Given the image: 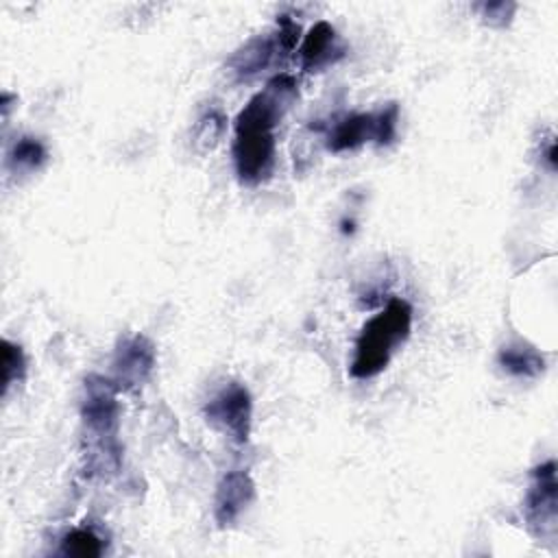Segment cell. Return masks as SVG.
Returning <instances> with one entry per match:
<instances>
[{
    "label": "cell",
    "instance_id": "obj_13",
    "mask_svg": "<svg viewBox=\"0 0 558 558\" xmlns=\"http://www.w3.org/2000/svg\"><path fill=\"white\" fill-rule=\"evenodd\" d=\"M44 161H46V148L37 137H20L9 153L11 168L20 172L37 170Z\"/></svg>",
    "mask_w": 558,
    "mask_h": 558
},
{
    "label": "cell",
    "instance_id": "obj_2",
    "mask_svg": "<svg viewBox=\"0 0 558 558\" xmlns=\"http://www.w3.org/2000/svg\"><path fill=\"white\" fill-rule=\"evenodd\" d=\"M412 329V307L403 299H390L388 305L366 320L355 342L351 375L368 379L381 373L397 344L405 342Z\"/></svg>",
    "mask_w": 558,
    "mask_h": 558
},
{
    "label": "cell",
    "instance_id": "obj_5",
    "mask_svg": "<svg viewBox=\"0 0 558 558\" xmlns=\"http://www.w3.org/2000/svg\"><path fill=\"white\" fill-rule=\"evenodd\" d=\"M527 530L541 541H554L558 519V482L556 462L547 460L532 471V484L523 501Z\"/></svg>",
    "mask_w": 558,
    "mask_h": 558
},
{
    "label": "cell",
    "instance_id": "obj_1",
    "mask_svg": "<svg viewBox=\"0 0 558 558\" xmlns=\"http://www.w3.org/2000/svg\"><path fill=\"white\" fill-rule=\"evenodd\" d=\"M299 89L290 74L270 78L235 118L233 161L242 183L266 181L275 166V126L296 102Z\"/></svg>",
    "mask_w": 558,
    "mask_h": 558
},
{
    "label": "cell",
    "instance_id": "obj_9",
    "mask_svg": "<svg viewBox=\"0 0 558 558\" xmlns=\"http://www.w3.org/2000/svg\"><path fill=\"white\" fill-rule=\"evenodd\" d=\"M344 54L342 46L338 44L336 31L329 22L320 20L316 22L307 35L303 37V44L299 48V59H301V68L307 72L320 70L323 65H329L333 61H338Z\"/></svg>",
    "mask_w": 558,
    "mask_h": 558
},
{
    "label": "cell",
    "instance_id": "obj_7",
    "mask_svg": "<svg viewBox=\"0 0 558 558\" xmlns=\"http://www.w3.org/2000/svg\"><path fill=\"white\" fill-rule=\"evenodd\" d=\"M155 368V347L153 342L142 336H124L120 338L113 360H111V381L118 386V390H131L142 386Z\"/></svg>",
    "mask_w": 558,
    "mask_h": 558
},
{
    "label": "cell",
    "instance_id": "obj_14",
    "mask_svg": "<svg viewBox=\"0 0 558 558\" xmlns=\"http://www.w3.org/2000/svg\"><path fill=\"white\" fill-rule=\"evenodd\" d=\"M59 551L74 558H96L102 554V541L92 530H72L63 536Z\"/></svg>",
    "mask_w": 558,
    "mask_h": 558
},
{
    "label": "cell",
    "instance_id": "obj_8",
    "mask_svg": "<svg viewBox=\"0 0 558 558\" xmlns=\"http://www.w3.org/2000/svg\"><path fill=\"white\" fill-rule=\"evenodd\" d=\"M255 499V484L246 471L222 475L214 497V519L220 527L233 525Z\"/></svg>",
    "mask_w": 558,
    "mask_h": 558
},
{
    "label": "cell",
    "instance_id": "obj_12",
    "mask_svg": "<svg viewBox=\"0 0 558 558\" xmlns=\"http://www.w3.org/2000/svg\"><path fill=\"white\" fill-rule=\"evenodd\" d=\"M227 129V118L222 116L220 109H209L205 111L194 129V146L198 153H207L214 150L218 146V142L222 140Z\"/></svg>",
    "mask_w": 558,
    "mask_h": 558
},
{
    "label": "cell",
    "instance_id": "obj_15",
    "mask_svg": "<svg viewBox=\"0 0 558 558\" xmlns=\"http://www.w3.org/2000/svg\"><path fill=\"white\" fill-rule=\"evenodd\" d=\"M26 373V360L20 344L2 340V395L9 392L13 381H22Z\"/></svg>",
    "mask_w": 558,
    "mask_h": 558
},
{
    "label": "cell",
    "instance_id": "obj_6",
    "mask_svg": "<svg viewBox=\"0 0 558 558\" xmlns=\"http://www.w3.org/2000/svg\"><path fill=\"white\" fill-rule=\"evenodd\" d=\"M205 418L216 429L225 432L235 442H246L251 434V416H253V401L248 390L231 381L222 390H218L205 405Z\"/></svg>",
    "mask_w": 558,
    "mask_h": 558
},
{
    "label": "cell",
    "instance_id": "obj_10",
    "mask_svg": "<svg viewBox=\"0 0 558 558\" xmlns=\"http://www.w3.org/2000/svg\"><path fill=\"white\" fill-rule=\"evenodd\" d=\"M283 50L279 44L277 35H257L253 39H248L229 61L231 70L238 74L240 81H246L255 74H259L262 70H266L277 52Z\"/></svg>",
    "mask_w": 558,
    "mask_h": 558
},
{
    "label": "cell",
    "instance_id": "obj_16",
    "mask_svg": "<svg viewBox=\"0 0 558 558\" xmlns=\"http://www.w3.org/2000/svg\"><path fill=\"white\" fill-rule=\"evenodd\" d=\"M477 11L482 15V20L488 24V26H495V28H504L510 24L514 11H517V4L514 2H484V4H477Z\"/></svg>",
    "mask_w": 558,
    "mask_h": 558
},
{
    "label": "cell",
    "instance_id": "obj_4",
    "mask_svg": "<svg viewBox=\"0 0 558 558\" xmlns=\"http://www.w3.org/2000/svg\"><path fill=\"white\" fill-rule=\"evenodd\" d=\"M397 120L399 107L395 102L386 105L375 113H351L329 131L327 146L333 153H342L353 150L371 140L379 146L390 144L397 135Z\"/></svg>",
    "mask_w": 558,
    "mask_h": 558
},
{
    "label": "cell",
    "instance_id": "obj_11",
    "mask_svg": "<svg viewBox=\"0 0 558 558\" xmlns=\"http://www.w3.org/2000/svg\"><path fill=\"white\" fill-rule=\"evenodd\" d=\"M499 364L504 371L517 377H536L545 368L543 355L527 344H508L499 351Z\"/></svg>",
    "mask_w": 558,
    "mask_h": 558
},
{
    "label": "cell",
    "instance_id": "obj_3",
    "mask_svg": "<svg viewBox=\"0 0 558 558\" xmlns=\"http://www.w3.org/2000/svg\"><path fill=\"white\" fill-rule=\"evenodd\" d=\"M118 386L111 379L100 375H89L85 379V397L81 403V416L85 429L89 432L92 445L96 453H92V464H98L100 471H113L120 462V447H118V416L120 408L116 401Z\"/></svg>",
    "mask_w": 558,
    "mask_h": 558
}]
</instances>
